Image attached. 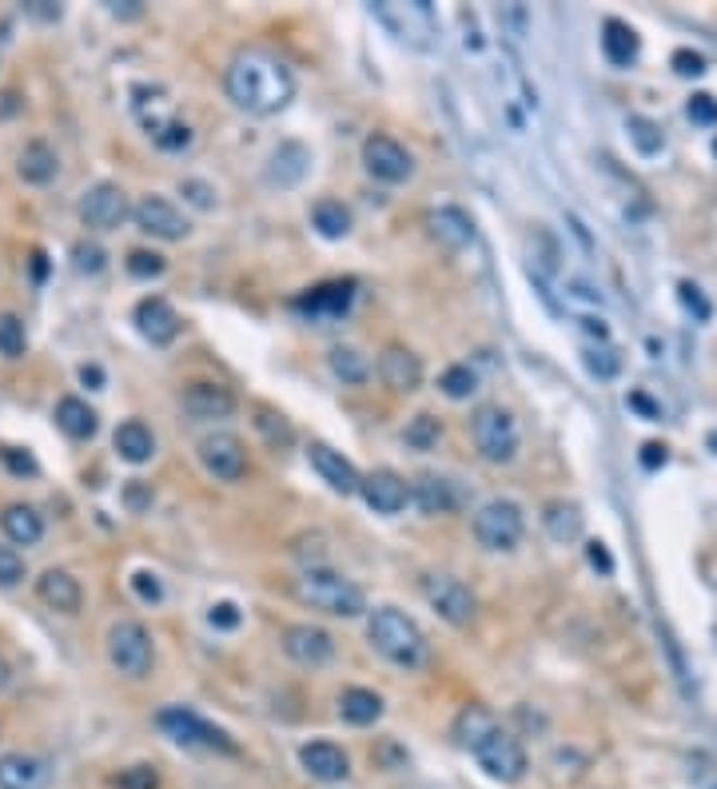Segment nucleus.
I'll return each instance as SVG.
<instances>
[{"label":"nucleus","mask_w":717,"mask_h":789,"mask_svg":"<svg viewBox=\"0 0 717 789\" xmlns=\"http://www.w3.org/2000/svg\"><path fill=\"white\" fill-rule=\"evenodd\" d=\"M223 84L232 105L247 117H276L295 100V72L271 48H240Z\"/></svg>","instance_id":"f257e3e1"},{"label":"nucleus","mask_w":717,"mask_h":789,"mask_svg":"<svg viewBox=\"0 0 717 789\" xmlns=\"http://www.w3.org/2000/svg\"><path fill=\"white\" fill-rule=\"evenodd\" d=\"M454 742L463 745L466 754L475 757L478 769H483L490 781H502V786H514V781L526 778V750L514 733L502 726V721L490 714L486 706L471 702V706L459 709L454 718Z\"/></svg>","instance_id":"f03ea898"},{"label":"nucleus","mask_w":717,"mask_h":789,"mask_svg":"<svg viewBox=\"0 0 717 789\" xmlns=\"http://www.w3.org/2000/svg\"><path fill=\"white\" fill-rule=\"evenodd\" d=\"M367 639L391 666H403V670L427 666V654H430L427 634L418 630L415 618H406L403 610H394V606H379V610L370 615Z\"/></svg>","instance_id":"7ed1b4c3"},{"label":"nucleus","mask_w":717,"mask_h":789,"mask_svg":"<svg viewBox=\"0 0 717 789\" xmlns=\"http://www.w3.org/2000/svg\"><path fill=\"white\" fill-rule=\"evenodd\" d=\"M291 591L303 606L312 610H324L331 618H358L367 610V598L358 591L348 574H339L331 567H307L300 579L291 582Z\"/></svg>","instance_id":"20e7f679"},{"label":"nucleus","mask_w":717,"mask_h":789,"mask_svg":"<svg viewBox=\"0 0 717 789\" xmlns=\"http://www.w3.org/2000/svg\"><path fill=\"white\" fill-rule=\"evenodd\" d=\"M370 16L382 24V28H391L403 45L418 48V52H430V48L439 45V16L430 9L427 0H382V4H370Z\"/></svg>","instance_id":"39448f33"},{"label":"nucleus","mask_w":717,"mask_h":789,"mask_svg":"<svg viewBox=\"0 0 717 789\" xmlns=\"http://www.w3.org/2000/svg\"><path fill=\"white\" fill-rule=\"evenodd\" d=\"M471 531H475L483 550H490V555H510V550L522 543V534H526V519H522L519 502L490 499L475 511Z\"/></svg>","instance_id":"423d86ee"},{"label":"nucleus","mask_w":717,"mask_h":789,"mask_svg":"<svg viewBox=\"0 0 717 789\" xmlns=\"http://www.w3.org/2000/svg\"><path fill=\"white\" fill-rule=\"evenodd\" d=\"M471 439H475V451L483 454L486 463L502 466L519 454V423H514L507 406L486 403L471 418Z\"/></svg>","instance_id":"0eeeda50"},{"label":"nucleus","mask_w":717,"mask_h":789,"mask_svg":"<svg viewBox=\"0 0 717 789\" xmlns=\"http://www.w3.org/2000/svg\"><path fill=\"white\" fill-rule=\"evenodd\" d=\"M156 726H160L175 745H204V750H220V754H240L235 742L220 726H211L196 714V709H184V706H168L156 714Z\"/></svg>","instance_id":"6e6552de"},{"label":"nucleus","mask_w":717,"mask_h":789,"mask_svg":"<svg viewBox=\"0 0 717 789\" xmlns=\"http://www.w3.org/2000/svg\"><path fill=\"white\" fill-rule=\"evenodd\" d=\"M108 661L117 666L127 678H148L151 666H156V646H151V634L139 622H117L108 630Z\"/></svg>","instance_id":"1a4fd4ad"},{"label":"nucleus","mask_w":717,"mask_h":789,"mask_svg":"<svg viewBox=\"0 0 717 789\" xmlns=\"http://www.w3.org/2000/svg\"><path fill=\"white\" fill-rule=\"evenodd\" d=\"M423 598L430 603V610L442 618V622H451V627H471L475 622V594H471V586L459 579H451V574H427L423 579Z\"/></svg>","instance_id":"9d476101"},{"label":"nucleus","mask_w":717,"mask_h":789,"mask_svg":"<svg viewBox=\"0 0 717 789\" xmlns=\"http://www.w3.org/2000/svg\"><path fill=\"white\" fill-rule=\"evenodd\" d=\"M199 463L220 483H240L247 475V447L232 430H211L199 439Z\"/></svg>","instance_id":"9b49d317"},{"label":"nucleus","mask_w":717,"mask_h":789,"mask_svg":"<svg viewBox=\"0 0 717 789\" xmlns=\"http://www.w3.org/2000/svg\"><path fill=\"white\" fill-rule=\"evenodd\" d=\"M363 168L382 184H406L415 175V156L391 136H367L363 139Z\"/></svg>","instance_id":"f8f14e48"},{"label":"nucleus","mask_w":717,"mask_h":789,"mask_svg":"<svg viewBox=\"0 0 717 789\" xmlns=\"http://www.w3.org/2000/svg\"><path fill=\"white\" fill-rule=\"evenodd\" d=\"M81 220L84 228H93V232H117L120 223L127 220V196L120 184H108V180H100V184H93L88 192L81 196Z\"/></svg>","instance_id":"ddd939ff"},{"label":"nucleus","mask_w":717,"mask_h":789,"mask_svg":"<svg viewBox=\"0 0 717 789\" xmlns=\"http://www.w3.org/2000/svg\"><path fill=\"white\" fill-rule=\"evenodd\" d=\"M132 220H136V228L144 235H151V240H168V244H175V240H187V232H192V223H187V216L180 208H175L172 199L163 196H144L132 208Z\"/></svg>","instance_id":"4468645a"},{"label":"nucleus","mask_w":717,"mask_h":789,"mask_svg":"<svg viewBox=\"0 0 717 789\" xmlns=\"http://www.w3.org/2000/svg\"><path fill=\"white\" fill-rule=\"evenodd\" d=\"M307 463L315 466V475L324 478L327 487L336 490V495H358V483H363V475L355 471V463L351 459H343V451H336V447H327V442H312L307 447Z\"/></svg>","instance_id":"2eb2a0df"},{"label":"nucleus","mask_w":717,"mask_h":789,"mask_svg":"<svg viewBox=\"0 0 717 789\" xmlns=\"http://www.w3.org/2000/svg\"><path fill=\"white\" fill-rule=\"evenodd\" d=\"M132 324L144 339H148L151 348H168L175 336H180V315L168 300L160 295H148V300L136 303V312H132Z\"/></svg>","instance_id":"dca6fc26"},{"label":"nucleus","mask_w":717,"mask_h":789,"mask_svg":"<svg viewBox=\"0 0 717 789\" xmlns=\"http://www.w3.org/2000/svg\"><path fill=\"white\" fill-rule=\"evenodd\" d=\"M283 654L300 666H324L336 654V639L327 634L324 627H312V622H295V627L283 630Z\"/></svg>","instance_id":"f3484780"},{"label":"nucleus","mask_w":717,"mask_h":789,"mask_svg":"<svg viewBox=\"0 0 717 789\" xmlns=\"http://www.w3.org/2000/svg\"><path fill=\"white\" fill-rule=\"evenodd\" d=\"M52 786V762L45 754H4L0 757V789H48Z\"/></svg>","instance_id":"a211bd4d"},{"label":"nucleus","mask_w":717,"mask_h":789,"mask_svg":"<svg viewBox=\"0 0 717 789\" xmlns=\"http://www.w3.org/2000/svg\"><path fill=\"white\" fill-rule=\"evenodd\" d=\"M312 172V148L300 144V139H283L271 156H267V184L271 187H295L303 184V175Z\"/></svg>","instance_id":"6ab92c4d"},{"label":"nucleus","mask_w":717,"mask_h":789,"mask_svg":"<svg viewBox=\"0 0 717 789\" xmlns=\"http://www.w3.org/2000/svg\"><path fill=\"white\" fill-rule=\"evenodd\" d=\"M358 495L367 499V507L375 514H399L406 502H411L406 478L394 475V471H370V475L358 483Z\"/></svg>","instance_id":"aec40b11"},{"label":"nucleus","mask_w":717,"mask_h":789,"mask_svg":"<svg viewBox=\"0 0 717 789\" xmlns=\"http://www.w3.org/2000/svg\"><path fill=\"white\" fill-rule=\"evenodd\" d=\"M36 594H40V603L48 606V610H57V615H81V606H84V591H81V582L72 579L69 570H60V567H52V570H45L40 579H36Z\"/></svg>","instance_id":"412c9836"},{"label":"nucleus","mask_w":717,"mask_h":789,"mask_svg":"<svg viewBox=\"0 0 717 789\" xmlns=\"http://www.w3.org/2000/svg\"><path fill=\"white\" fill-rule=\"evenodd\" d=\"M379 379L391 391H399V394H411V391H418V384H423V363H418V355L411 348H387L379 355Z\"/></svg>","instance_id":"4be33fe9"},{"label":"nucleus","mask_w":717,"mask_h":789,"mask_svg":"<svg viewBox=\"0 0 717 789\" xmlns=\"http://www.w3.org/2000/svg\"><path fill=\"white\" fill-rule=\"evenodd\" d=\"M180 403L192 418H228L235 411V394L228 391L223 384H187L184 394H180Z\"/></svg>","instance_id":"5701e85b"},{"label":"nucleus","mask_w":717,"mask_h":789,"mask_svg":"<svg viewBox=\"0 0 717 789\" xmlns=\"http://www.w3.org/2000/svg\"><path fill=\"white\" fill-rule=\"evenodd\" d=\"M300 766L312 774L315 781H343L351 774V757L343 754V745L336 742H307L300 750Z\"/></svg>","instance_id":"b1692460"},{"label":"nucleus","mask_w":717,"mask_h":789,"mask_svg":"<svg viewBox=\"0 0 717 789\" xmlns=\"http://www.w3.org/2000/svg\"><path fill=\"white\" fill-rule=\"evenodd\" d=\"M427 228L430 235H435L442 247H451V252H463V247L475 244V220H471L463 208H451V204L427 211Z\"/></svg>","instance_id":"393cba45"},{"label":"nucleus","mask_w":717,"mask_h":789,"mask_svg":"<svg viewBox=\"0 0 717 789\" xmlns=\"http://www.w3.org/2000/svg\"><path fill=\"white\" fill-rule=\"evenodd\" d=\"M0 531L9 534V543L16 546H36L45 538V519L28 502H12V507L0 511Z\"/></svg>","instance_id":"a878e982"},{"label":"nucleus","mask_w":717,"mask_h":789,"mask_svg":"<svg viewBox=\"0 0 717 789\" xmlns=\"http://www.w3.org/2000/svg\"><path fill=\"white\" fill-rule=\"evenodd\" d=\"M16 172H21L24 184H52L60 172V156L48 148L45 139H33V144H24L21 160H16Z\"/></svg>","instance_id":"bb28decb"},{"label":"nucleus","mask_w":717,"mask_h":789,"mask_svg":"<svg viewBox=\"0 0 717 789\" xmlns=\"http://www.w3.org/2000/svg\"><path fill=\"white\" fill-rule=\"evenodd\" d=\"M57 427L64 430L69 439L84 442V439H93V435H96V427H100V415H96V411L84 403V399H76V394H64V399L57 403Z\"/></svg>","instance_id":"cd10ccee"},{"label":"nucleus","mask_w":717,"mask_h":789,"mask_svg":"<svg viewBox=\"0 0 717 789\" xmlns=\"http://www.w3.org/2000/svg\"><path fill=\"white\" fill-rule=\"evenodd\" d=\"M339 718L351 726H375L382 718V697L367 685H348L339 694Z\"/></svg>","instance_id":"c85d7f7f"},{"label":"nucleus","mask_w":717,"mask_h":789,"mask_svg":"<svg viewBox=\"0 0 717 789\" xmlns=\"http://www.w3.org/2000/svg\"><path fill=\"white\" fill-rule=\"evenodd\" d=\"M112 442H117V454L124 459V463H148L151 454H156V435H151L139 418H127V423H120L117 435H112Z\"/></svg>","instance_id":"c756f323"},{"label":"nucleus","mask_w":717,"mask_h":789,"mask_svg":"<svg viewBox=\"0 0 717 789\" xmlns=\"http://www.w3.org/2000/svg\"><path fill=\"white\" fill-rule=\"evenodd\" d=\"M411 502H415L423 514H451L454 507H459V499H454V487L447 483V478H439V475L415 478V487H411Z\"/></svg>","instance_id":"7c9ffc66"},{"label":"nucleus","mask_w":717,"mask_h":789,"mask_svg":"<svg viewBox=\"0 0 717 789\" xmlns=\"http://www.w3.org/2000/svg\"><path fill=\"white\" fill-rule=\"evenodd\" d=\"M601 57L610 60L613 69H630L637 60V33L622 21L601 24Z\"/></svg>","instance_id":"2f4dec72"},{"label":"nucleus","mask_w":717,"mask_h":789,"mask_svg":"<svg viewBox=\"0 0 717 789\" xmlns=\"http://www.w3.org/2000/svg\"><path fill=\"white\" fill-rule=\"evenodd\" d=\"M543 526L550 531L555 543H574V538L582 534V511L574 507V502H562V499L546 502Z\"/></svg>","instance_id":"473e14b6"},{"label":"nucleus","mask_w":717,"mask_h":789,"mask_svg":"<svg viewBox=\"0 0 717 789\" xmlns=\"http://www.w3.org/2000/svg\"><path fill=\"white\" fill-rule=\"evenodd\" d=\"M312 223L324 240H348L351 235V211L339 199H319L312 208Z\"/></svg>","instance_id":"72a5a7b5"},{"label":"nucleus","mask_w":717,"mask_h":789,"mask_svg":"<svg viewBox=\"0 0 717 789\" xmlns=\"http://www.w3.org/2000/svg\"><path fill=\"white\" fill-rule=\"evenodd\" d=\"M327 363H331V372H336V379H343L348 387H363L370 379V363L363 351L355 348H331V355H327Z\"/></svg>","instance_id":"f704fd0d"},{"label":"nucleus","mask_w":717,"mask_h":789,"mask_svg":"<svg viewBox=\"0 0 717 789\" xmlns=\"http://www.w3.org/2000/svg\"><path fill=\"white\" fill-rule=\"evenodd\" d=\"M351 288H355V283H331V288H315L312 295L300 303V307H307L312 315H319V312L343 315V312H348V303H351Z\"/></svg>","instance_id":"c9c22d12"},{"label":"nucleus","mask_w":717,"mask_h":789,"mask_svg":"<svg viewBox=\"0 0 717 789\" xmlns=\"http://www.w3.org/2000/svg\"><path fill=\"white\" fill-rule=\"evenodd\" d=\"M439 391L447 394V399H471V394L478 391V375L466 367V363H454V367H447L439 379Z\"/></svg>","instance_id":"e433bc0d"},{"label":"nucleus","mask_w":717,"mask_h":789,"mask_svg":"<svg viewBox=\"0 0 717 789\" xmlns=\"http://www.w3.org/2000/svg\"><path fill=\"white\" fill-rule=\"evenodd\" d=\"M24 348H28L24 324L16 315H0V355H4V360H21Z\"/></svg>","instance_id":"4c0bfd02"},{"label":"nucleus","mask_w":717,"mask_h":789,"mask_svg":"<svg viewBox=\"0 0 717 789\" xmlns=\"http://www.w3.org/2000/svg\"><path fill=\"white\" fill-rule=\"evenodd\" d=\"M151 139H156L163 151H184L187 144H192V129L180 124V120H168V124H160V129L151 132Z\"/></svg>","instance_id":"58836bf2"},{"label":"nucleus","mask_w":717,"mask_h":789,"mask_svg":"<svg viewBox=\"0 0 717 789\" xmlns=\"http://www.w3.org/2000/svg\"><path fill=\"white\" fill-rule=\"evenodd\" d=\"M630 139L637 144V151H642V156H654V151H661V132L654 129L646 117H630Z\"/></svg>","instance_id":"ea45409f"},{"label":"nucleus","mask_w":717,"mask_h":789,"mask_svg":"<svg viewBox=\"0 0 717 789\" xmlns=\"http://www.w3.org/2000/svg\"><path fill=\"white\" fill-rule=\"evenodd\" d=\"M406 442H411V447H418V451H427V447H435V442H439V418L418 415L415 423L406 427Z\"/></svg>","instance_id":"a19ab883"},{"label":"nucleus","mask_w":717,"mask_h":789,"mask_svg":"<svg viewBox=\"0 0 717 789\" xmlns=\"http://www.w3.org/2000/svg\"><path fill=\"white\" fill-rule=\"evenodd\" d=\"M255 427L264 430L267 435V442H283V447H288L291 442V427L288 423H283V415H276V411H267V406H259V418H255Z\"/></svg>","instance_id":"79ce46f5"},{"label":"nucleus","mask_w":717,"mask_h":789,"mask_svg":"<svg viewBox=\"0 0 717 789\" xmlns=\"http://www.w3.org/2000/svg\"><path fill=\"white\" fill-rule=\"evenodd\" d=\"M180 196H184L187 204H192V208H199V211L216 208V187L204 184V180H180Z\"/></svg>","instance_id":"37998d69"},{"label":"nucleus","mask_w":717,"mask_h":789,"mask_svg":"<svg viewBox=\"0 0 717 789\" xmlns=\"http://www.w3.org/2000/svg\"><path fill=\"white\" fill-rule=\"evenodd\" d=\"M163 256L160 252H132V256H127V271H132V276L136 279H151V276H163Z\"/></svg>","instance_id":"c03bdc74"},{"label":"nucleus","mask_w":717,"mask_h":789,"mask_svg":"<svg viewBox=\"0 0 717 789\" xmlns=\"http://www.w3.org/2000/svg\"><path fill=\"white\" fill-rule=\"evenodd\" d=\"M117 789H160L156 766H132L117 778Z\"/></svg>","instance_id":"a18cd8bd"},{"label":"nucleus","mask_w":717,"mask_h":789,"mask_svg":"<svg viewBox=\"0 0 717 789\" xmlns=\"http://www.w3.org/2000/svg\"><path fill=\"white\" fill-rule=\"evenodd\" d=\"M618 367H622V363H618V355H613L610 348H591L586 351V372L591 375H598V379H613V375H618Z\"/></svg>","instance_id":"49530a36"},{"label":"nucleus","mask_w":717,"mask_h":789,"mask_svg":"<svg viewBox=\"0 0 717 789\" xmlns=\"http://www.w3.org/2000/svg\"><path fill=\"white\" fill-rule=\"evenodd\" d=\"M24 582V558L12 546H0V586H21Z\"/></svg>","instance_id":"de8ad7c7"},{"label":"nucleus","mask_w":717,"mask_h":789,"mask_svg":"<svg viewBox=\"0 0 717 789\" xmlns=\"http://www.w3.org/2000/svg\"><path fill=\"white\" fill-rule=\"evenodd\" d=\"M72 259H76V271H84V276L105 271V247H96V244H76L72 247Z\"/></svg>","instance_id":"09e8293b"},{"label":"nucleus","mask_w":717,"mask_h":789,"mask_svg":"<svg viewBox=\"0 0 717 789\" xmlns=\"http://www.w3.org/2000/svg\"><path fill=\"white\" fill-rule=\"evenodd\" d=\"M132 591H136L144 603H160V598H163L160 579H156V574H148V570H136V574H132Z\"/></svg>","instance_id":"8fccbe9b"},{"label":"nucleus","mask_w":717,"mask_h":789,"mask_svg":"<svg viewBox=\"0 0 717 789\" xmlns=\"http://www.w3.org/2000/svg\"><path fill=\"white\" fill-rule=\"evenodd\" d=\"M685 112H690V120H694V124H717V100H714V96H706V93H697L694 100H690V108H685Z\"/></svg>","instance_id":"3c124183"},{"label":"nucleus","mask_w":717,"mask_h":789,"mask_svg":"<svg viewBox=\"0 0 717 789\" xmlns=\"http://www.w3.org/2000/svg\"><path fill=\"white\" fill-rule=\"evenodd\" d=\"M208 622L216 630H235V627H240V610H235L232 603H216V606H211Z\"/></svg>","instance_id":"603ef678"},{"label":"nucleus","mask_w":717,"mask_h":789,"mask_svg":"<svg viewBox=\"0 0 717 789\" xmlns=\"http://www.w3.org/2000/svg\"><path fill=\"white\" fill-rule=\"evenodd\" d=\"M673 69L682 72V76H702V72H706V60L697 57V52H673Z\"/></svg>","instance_id":"864d4df0"},{"label":"nucleus","mask_w":717,"mask_h":789,"mask_svg":"<svg viewBox=\"0 0 717 789\" xmlns=\"http://www.w3.org/2000/svg\"><path fill=\"white\" fill-rule=\"evenodd\" d=\"M586 555H591V562L601 570V574H610V570H613V558L606 555V546H601V543H591V550H586Z\"/></svg>","instance_id":"5fc2aeb1"},{"label":"nucleus","mask_w":717,"mask_h":789,"mask_svg":"<svg viewBox=\"0 0 717 789\" xmlns=\"http://www.w3.org/2000/svg\"><path fill=\"white\" fill-rule=\"evenodd\" d=\"M642 451H646V454H642V463H646L649 471H654V466H661V463H666V447H661V442H646V447H642Z\"/></svg>","instance_id":"6e6d98bb"},{"label":"nucleus","mask_w":717,"mask_h":789,"mask_svg":"<svg viewBox=\"0 0 717 789\" xmlns=\"http://www.w3.org/2000/svg\"><path fill=\"white\" fill-rule=\"evenodd\" d=\"M28 12H33V16H40V21H60V9H48V0H33V4H28Z\"/></svg>","instance_id":"4d7b16f0"},{"label":"nucleus","mask_w":717,"mask_h":789,"mask_svg":"<svg viewBox=\"0 0 717 789\" xmlns=\"http://www.w3.org/2000/svg\"><path fill=\"white\" fill-rule=\"evenodd\" d=\"M630 403H634L637 406V411H646V418H658L661 415V411H658V406H654V403H649V399H646V394H630Z\"/></svg>","instance_id":"13d9d810"},{"label":"nucleus","mask_w":717,"mask_h":789,"mask_svg":"<svg viewBox=\"0 0 717 789\" xmlns=\"http://www.w3.org/2000/svg\"><path fill=\"white\" fill-rule=\"evenodd\" d=\"M0 454H4V463L16 466V471H28V475H33V471H36V463H33V459H28V454H24V459H16V454H12V451H0Z\"/></svg>","instance_id":"bf43d9fd"},{"label":"nucleus","mask_w":717,"mask_h":789,"mask_svg":"<svg viewBox=\"0 0 717 789\" xmlns=\"http://www.w3.org/2000/svg\"><path fill=\"white\" fill-rule=\"evenodd\" d=\"M81 379H84V387L93 384V391H96V387L105 384V372H100V367H81Z\"/></svg>","instance_id":"052dcab7"},{"label":"nucleus","mask_w":717,"mask_h":789,"mask_svg":"<svg viewBox=\"0 0 717 789\" xmlns=\"http://www.w3.org/2000/svg\"><path fill=\"white\" fill-rule=\"evenodd\" d=\"M9 112H16V96L0 93V117H9Z\"/></svg>","instance_id":"680f3d73"},{"label":"nucleus","mask_w":717,"mask_h":789,"mask_svg":"<svg viewBox=\"0 0 717 789\" xmlns=\"http://www.w3.org/2000/svg\"><path fill=\"white\" fill-rule=\"evenodd\" d=\"M9 678H12V670H9V661H4V654H0V690L9 685Z\"/></svg>","instance_id":"e2e57ef3"},{"label":"nucleus","mask_w":717,"mask_h":789,"mask_svg":"<svg viewBox=\"0 0 717 789\" xmlns=\"http://www.w3.org/2000/svg\"><path fill=\"white\" fill-rule=\"evenodd\" d=\"M709 447H717V430H714V435H709ZM717 454V451H714Z\"/></svg>","instance_id":"0e129e2a"},{"label":"nucleus","mask_w":717,"mask_h":789,"mask_svg":"<svg viewBox=\"0 0 717 789\" xmlns=\"http://www.w3.org/2000/svg\"><path fill=\"white\" fill-rule=\"evenodd\" d=\"M714 156H717V139H714Z\"/></svg>","instance_id":"69168bd1"},{"label":"nucleus","mask_w":717,"mask_h":789,"mask_svg":"<svg viewBox=\"0 0 717 789\" xmlns=\"http://www.w3.org/2000/svg\"><path fill=\"white\" fill-rule=\"evenodd\" d=\"M714 789H717V786H714Z\"/></svg>","instance_id":"338daca9"}]
</instances>
